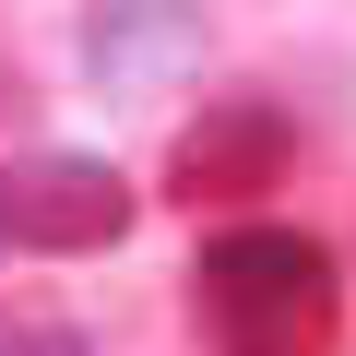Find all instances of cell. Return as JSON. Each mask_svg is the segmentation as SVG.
<instances>
[{
    "instance_id": "obj_5",
    "label": "cell",
    "mask_w": 356,
    "mask_h": 356,
    "mask_svg": "<svg viewBox=\"0 0 356 356\" xmlns=\"http://www.w3.org/2000/svg\"><path fill=\"white\" fill-rule=\"evenodd\" d=\"M0 356H95L72 321H0Z\"/></svg>"
},
{
    "instance_id": "obj_1",
    "label": "cell",
    "mask_w": 356,
    "mask_h": 356,
    "mask_svg": "<svg viewBox=\"0 0 356 356\" xmlns=\"http://www.w3.org/2000/svg\"><path fill=\"white\" fill-rule=\"evenodd\" d=\"M191 309H202L214 356H332V332H344L332 250L297 226H226L191 273Z\"/></svg>"
},
{
    "instance_id": "obj_2",
    "label": "cell",
    "mask_w": 356,
    "mask_h": 356,
    "mask_svg": "<svg viewBox=\"0 0 356 356\" xmlns=\"http://www.w3.org/2000/svg\"><path fill=\"white\" fill-rule=\"evenodd\" d=\"M0 226H13L24 250H119L131 238V178L119 166H95V154H36V166H13L0 178Z\"/></svg>"
},
{
    "instance_id": "obj_4",
    "label": "cell",
    "mask_w": 356,
    "mask_h": 356,
    "mask_svg": "<svg viewBox=\"0 0 356 356\" xmlns=\"http://www.w3.org/2000/svg\"><path fill=\"white\" fill-rule=\"evenodd\" d=\"M273 166H285V119L273 107H214L202 131H178L166 191L178 202H238V191H273Z\"/></svg>"
},
{
    "instance_id": "obj_3",
    "label": "cell",
    "mask_w": 356,
    "mask_h": 356,
    "mask_svg": "<svg viewBox=\"0 0 356 356\" xmlns=\"http://www.w3.org/2000/svg\"><path fill=\"white\" fill-rule=\"evenodd\" d=\"M214 48V0H83V72L107 95H154Z\"/></svg>"
},
{
    "instance_id": "obj_6",
    "label": "cell",
    "mask_w": 356,
    "mask_h": 356,
    "mask_svg": "<svg viewBox=\"0 0 356 356\" xmlns=\"http://www.w3.org/2000/svg\"><path fill=\"white\" fill-rule=\"evenodd\" d=\"M0 238H13V226H0Z\"/></svg>"
}]
</instances>
